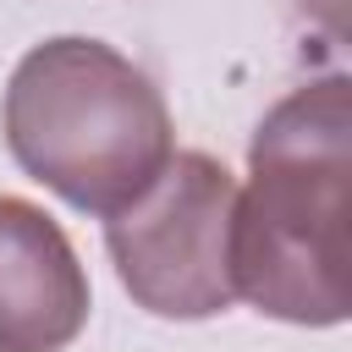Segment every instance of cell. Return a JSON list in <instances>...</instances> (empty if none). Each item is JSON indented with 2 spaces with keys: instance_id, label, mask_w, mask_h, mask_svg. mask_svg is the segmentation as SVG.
I'll return each instance as SVG.
<instances>
[{
  "instance_id": "2",
  "label": "cell",
  "mask_w": 352,
  "mask_h": 352,
  "mask_svg": "<svg viewBox=\"0 0 352 352\" xmlns=\"http://www.w3.org/2000/svg\"><path fill=\"white\" fill-rule=\"evenodd\" d=\"M11 160L82 214L126 209L176 154L170 110L143 66L99 38L33 44L0 104Z\"/></svg>"
},
{
  "instance_id": "1",
  "label": "cell",
  "mask_w": 352,
  "mask_h": 352,
  "mask_svg": "<svg viewBox=\"0 0 352 352\" xmlns=\"http://www.w3.org/2000/svg\"><path fill=\"white\" fill-rule=\"evenodd\" d=\"M346 214H352V116L346 82L319 77L286 94L253 132L248 187L231 214V286L270 319H346Z\"/></svg>"
},
{
  "instance_id": "4",
  "label": "cell",
  "mask_w": 352,
  "mask_h": 352,
  "mask_svg": "<svg viewBox=\"0 0 352 352\" xmlns=\"http://www.w3.org/2000/svg\"><path fill=\"white\" fill-rule=\"evenodd\" d=\"M88 324V275L66 231L0 192V352H66Z\"/></svg>"
},
{
  "instance_id": "3",
  "label": "cell",
  "mask_w": 352,
  "mask_h": 352,
  "mask_svg": "<svg viewBox=\"0 0 352 352\" xmlns=\"http://www.w3.org/2000/svg\"><path fill=\"white\" fill-rule=\"evenodd\" d=\"M236 182L220 160L187 148L104 220L110 264L126 297L154 319H214L236 302L231 286Z\"/></svg>"
}]
</instances>
